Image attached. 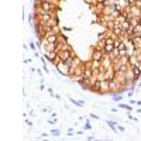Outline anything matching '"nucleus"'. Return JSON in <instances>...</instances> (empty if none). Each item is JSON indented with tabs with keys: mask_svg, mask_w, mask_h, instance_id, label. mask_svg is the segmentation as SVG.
Wrapping results in <instances>:
<instances>
[{
	"mask_svg": "<svg viewBox=\"0 0 141 141\" xmlns=\"http://www.w3.org/2000/svg\"><path fill=\"white\" fill-rule=\"evenodd\" d=\"M102 58H103V54H102L100 51H99V52H98V51H96V52L93 54V59H95V61H100Z\"/></svg>",
	"mask_w": 141,
	"mask_h": 141,
	"instance_id": "f257e3e1",
	"label": "nucleus"
}]
</instances>
